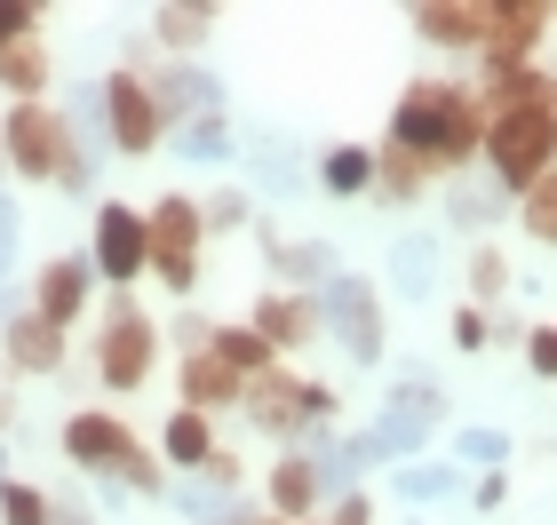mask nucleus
<instances>
[{
    "instance_id": "1",
    "label": "nucleus",
    "mask_w": 557,
    "mask_h": 525,
    "mask_svg": "<svg viewBox=\"0 0 557 525\" xmlns=\"http://www.w3.org/2000/svg\"><path fill=\"white\" fill-rule=\"evenodd\" d=\"M391 143L430 160L438 175H462L470 152H486V104L462 80H414L391 112Z\"/></svg>"
},
{
    "instance_id": "2",
    "label": "nucleus",
    "mask_w": 557,
    "mask_h": 525,
    "mask_svg": "<svg viewBox=\"0 0 557 525\" xmlns=\"http://www.w3.org/2000/svg\"><path fill=\"white\" fill-rule=\"evenodd\" d=\"M549 167H557V80L486 112V175L502 184V199H525Z\"/></svg>"
},
{
    "instance_id": "3",
    "label": "nucleus",
    "mask_w": 557,
    "mask_h": 525,
    "mask_svg": "<svg viewBox=\"0 0 557 525\" xmlns=\"http://www.w3.org/2000/svg\"><path fill=\"white\" fill-rule=\"evenodd\" d=\"M0 152H9L16 175H48V184H64V191H88V160H81V143H72V128L48 104H16L9 112V128H0Z\"/></svg>"
},
{
    "instance_id": "4",
    "label": "nucleus",
    "mask_w": 557,
    "mask_h": 525,
    "mask_svg": "<svg viewBox=\"0 0 557 525\" xmlns=\"http://www.w3.org/2000/svg\"><path fill=\"white\" fill-rule=\"evenodd\" d=\"M319 327L343 342V359L359 366H383V295H374V279H350V271H335V279L319 287Z\"/></svg>"
},
{
    "instance_id": "5",
    "label": "nucleus",
    "mask_w": 557,
    "mask_h": 525,
    "mask_svg": "<svg viewBox=\"0 0 557 525\" xmlns=\"http://www.w3.org/2000/svg\"><path fill=\"white\" fill-rule=\"evenodd\" d=\"M144 239H151V271L168 279V295H191V287H199V239H208V223H199V199L168 191L160 208L144 215Z\"/></svg>"
},
{
    "instance_id": "6",
    "label": "nucleus",
    "mask_w": 557,
    "mask_h": 525,
    "mask_svg": "<svg viewBox=\"0 0 557 525\" xmlns=\"http://www.w3.org/2000/svg\"><path fill=\"white\" fill-rule=\"evenodd\" d=\"M151 350H160V335H151V318L136 303H112L104 335H96V374H104V390H144L151 383Z\"/></svg>"
},
{
    "instance_id": "7",
    "label": "nucleus",
    "mask_w": 557,
    "mask_h": 525,
    "mask_svg": "<svg viewBox=\"0 0 557 525\" xmlns=\"http://www.w3.org/2000/svg\"><path fill=\"white\" fill-rule=\"evenodd\" d=\"M96 96H104V136H112V152H128V160L160 152V136H168V128H160V104H151V80H144V72L120 64Z\"/></svg>"
},
{
    "instance_id": "8",
    "label": "nucleus",
    "mask_w": 557,
    "mask_h": 525,
    "mask_svg": "<svg viewBox=\"0 0 557 525\" xmlns=\"http://www.w3.org/2000/svg\"><path fill=\"white\" fill-rule=\"evenodd\" d=\"M88 263L104 271L112 287L144 279V271H151V239H144V215H136V208H120V199H104V208H96V255H88Z\"/></svg>"
},
{
    "instance_id": "9",
    "label": "nucleus",
    "mask_w": 557,
    "mask_h": 525,
    "mask_svg": "<svg viewBox=\"0 0 557 525\" xmlns=\"http://www.w3.org/2000/svg\"><path fill=\"white\" fill-rule=\"evenodd\" d=\"M549 24H557L549 0H486V64H534Z\"/></svg>"
},
{
    "instance_id": "10",
    "label": "nucleus",
    "mask_w": 557,
    "mask_h": 525,
    "mask_svg": "<svg viewBox=\"0 0 557 525\" xmlns=\"http://www.w3.org/2000/svg\"><path fill=\"white\" fill-rule=\"evenodd\" d=\"M64 454L81 470H96V478H104V470H112V478H128V462L144 454V446L128 438V422H120V414H72L64 422Z\"/></svg>"
},
{
    "instance_id": "11",
    "label": "nucleus",
    "mask_w": 557,
    "mask_h": 525,
    "mask_svg": "<svg viewBox=\"0 0 557 525\" xmlns=\"http://www.w3.org/2000/svg\"><path fill=\"white\" fill-rule=\"evenodd\" d=\"M151 104H160V128L175 136V128H191V120L223 112V80H215V72H199V64H175V72L151 80Z\"/></svg>"
},
{
    "instance_id": "12",
    "label": "nucleus",
    "mask_w": 557,
    "mask_h": 525,
    "mask_svg": "<svg viewBox=\"0 0 557 525\" xmlns=\"http://www.w3.org/2000/svg\"><path fill=\"white\" fill-rule=\"evenodd\" d=\"M407 24L430 48H486V0H422L407 9Z\"/></svg>"
},
{
    "instance_id": "13",
    "label": "nucleus",
    "mask_w": 557,
    "mask_h": 525,
    "mask_svg": "<svg viewBox=\"0 0 557 525\" xmlns=\"http://www.w3.org/2000/svg\"><path fill=\"white\" fill-rule=\"evenodd\" d=\"M88 279H96V263L88 255H57L40 271V287H33V318H48V327H72L88 303Z\"/></svg>"
},
{
    "instance_id": "14",
    "label": "nucleus",
    "mask_w": 557,
    "mask_h": 525,
    "mask_svg": "<svg viewBox=\"0 0 557 525\" xmlns=\"http://www.w3.org/2000/svg\"><path fill=\"white\" fill-rule=\"evenodd\" d=\"M247 327H256L271 350H302L311 335H326V327H319V295H311V287H302V295H263Z\"/></svg>"
},
{
    "instance_id": "15",
    "label": "nucleus",
    "mask_w": 557,
    "mask_h": 525,
    "mask_svg": "<svg viewBox=\"0 0 557 525\" xmlns=\"http://www.w3.org/2000/svg\"><path fill=\"white\" fill-rule=\"evenodd\" d=\"M57 359H64V327H48V318L16 311V318H9V366H16V374H48Z\"/></svg>"
},
{
    "instance_id": "16",
    "label": "nucleus",
    "mask_w": 557,
    "mask_h": 525,
    "mask_svg": "<svg viewBox=\"0 0 557 525\" xmlns=\"http://www.w3.org/2000/svg\"><path fill=\"white\" fill-rule=\"evenodd\" d=\"M184 407L208 414V407H239V374L215 359V350H191L184 359Z\"/></svg>"
},
{
    "instance_id": "17",
    "label": "nucleus",
    "mask_w": 557,
    "mask_h": 525,
    "mask_svg": "<svg viewBox=\"0 0 557 525\" xmlns=\"http://www.w3.org/2000/svg\"><path fill=\"white\" fill-rule=\"evenodd\" d=\"M430 184H438V167H430V160L398 152V143H383V152H374V191H383L391 208H407V199H422Z\"/></svg>"
},
{
    "instance_id": "18",
    "label": "nucleus",
    "mask_w": 557,
    "mask_h": 525,
    "mask_svg": "<svg viewBox=\"0 0 557 525\" xmlns=\"http://www.w3.org/2000/svg\"><path fill=\"white\" fill-rule=\"evenodd\" d=\"M319 502H326V493H319L311 454H278V470H271V510L278 517H311Z\"/></svg>"
},
{
    "instance_id": "19",
    "label": "nucleus",
    "mask_w": 557,
    "mask_h": 525,
    "mask_svg": "<svg viewBox=\"0 0 557 525\" xmlns=\"http://www.w3.org/2000/svg\"><path fill=\"white\" fill-rule=\"evenodd\" d=\"M263 255H271L278 271H287V279H311V295H319V287H326V279L343 271V263H335V247H326V239H295V247H287L278 232H263Z\"/></svg>"
},
{
    "instance_id": "20",
    "label": "nucleus",
    "mask_w": 557,
    "mask_h": 525,
    "mask_svg": "<svg viewBox=\"0 0 557 525\" xmlns=\"http://www.w3.org/2000/svg\"><path fill=\"white\" fill-rule=\"evenodd\" d=\"M446 215H454V232H486V223L502 215V184L494 175H454L446 184Z\"/></svg>"
},
{
    "instance_id": "21",
    "label": "nucleus",
    "mask_w": 557,
    "mask_h": 525,
    "mask_svg": "<svg viewBox=\"0 0 557 525\" xmlns=\"http://www.w3.org/2000/svg\"><path fill=\"white\" fill-rule=\"evenodd\" d=\"M430 279H438V247H430L422 232H407L391 247V287L407 295V303H430Z\"/></svg>"
},
{
    "instance_id": "22",
    "label": "nucleus",
    "mask_w": 557,
    "mask_h": 525,
    "mask_svg": "<svg viewBox=\"0 0 557 525\" xmlns=\"http://www.w3.org/2000/svg\"><path fill=\"white\" fill-rule=\"evenodd\" d=\"M208 350L239 374V383H256V374H271V366H278V350H271L256 327H215V335H208Z\"/></svg>"
},
{
    "instance_id": "23",
    "label": "nucleus",
    "mask_w": 557,
    "mask_h": 525,
    "mask_svg": "<svg viewBox=\"0 0 557 525\" xmlns=\"http://www.w3.org/2000/svg\"><path fill=\"white\" fill-rule=\"evenodd\" d=\"M0 88H9L16 104H40V88H48V48H40V33L16 40V48H0Z\"/></svg>"
},
{
    "instance_id": "24",
    "label": "nucleus",
    "mask_w": 557,
    "mask_h": 525,
    "mask_svg": "<svg viewBox=\"0 0 557 525\" xmlns=\"http://www.w3.org/2000/svg\"><path fill=\"white\" fill-rule=\"evenodd\" d=\"M438 430V422H422V414H407V407H383V422H374V454L383 462H422V438Z\"/></svg>"
},
{
    "instance_id": "25",
    "label": "nucleus",
    "mask_w": 557,
    "mask_h": 525,
    "mask_svg": "<svg viewBox=\"0 0 557 525\" xmlns=\"http://www.w3.org/2000/svg\"><path fill=\"white\" fill-rule=\"evenodd\" d=\"M319 184L335 191V199H359V191H374V152H367V143H326Z\"/></svg>"
},
{
    "instance_id": "26",
    "label": "nucleus",
    "mask_w": 557,
    "mask_h": 525,
    "mask_svg": "<svg viewBox=\"0 0 557 525\" xmlns=\"http://www.w3.org/2000/svg\"><path fill=\"white\" fill-rule=\"evenodd\" d=\"M160 454L175 462V470H199V462H208L215 454V430H208V414H168V430H160Z\"/></svg>"
},
{
    "instance_id": "27",
    "label": "nucleus",
    "mask_w": 557,
    "mask_h": 525,
    "mask_svg": "<svg viewBox=\"0 0 557 525\" xmlns=\"http://www.w3.org/2000/svg\"><path fill=\"white\" fill-rule=\"evenodd\" d=\"M391 493L398 502H446V493H462V470L454 462H398Z\"/></svg>"
},
{
    "instance_id": "28",
    "label": "nucleus",
    "mask_w": 557,
    "mask_h": 525,
    "mask_svg": "<svg viewBox=\"0 0 557 525\" xmlns=\"http://www.w3.org/2000/svg\"><path fill=\"white\" fill-rule=\"evenodd\" d=\"M208 33H215V9H151V40L175 48V57H191Z\"/></svg>"
},
{
    "instance_id": "29",
    "label": "nucleus",
    "mask_w": 557,
    "mask_h": 525,
    "mask_svg": "<svg viewBox=\"0 0 557 525\" xmlns=\"http://www.w3.org/2000/svg\"><path fill=\"white\" fill-rule=\"evenodd\" d=\"M175 152H191V160H232L239 136H232V120H223V112H208V120H191V128H175Z\"/></svg>"
},
{
    "instance_id": "30",
    "label": "nucleus",
    "mask_w": 557,
    "mask_h": 525,
    "mask_svg": "<svg viewBox=\"0 0 557 525\" xmlns=\"http://www.w3.org/2000/svg\"><path fill=\"white\" fill-rule=\"evenodd\" d=\"M518 215H525V239H542V247H557V167L542 175L534 191L518 199Z\"/></svg>"
},
{
    "instance_id": "31",
    "label": "nucleus",
    "mask_w": 557,
    "mask_h": 525,
    "mask_svg": "<svg viewBox=\"0 0 557 525\" xmlns=\"http://www.w3.org/2000/svg\"><path fill=\"white\" fill-rule=\"evenodd\" d=\"M48 517H57V502L40 486H24V478L0 486V525H48Z\"/></svg>"
},
{
    "instance_id": "32",
    "label": "nucleus",
    "mask_w": 557,
    "mask_h": 525,
    "mask_svg": "<svg viewBox=\"0 0 557 525\" xmlns=\"http://www.w3.org/2000/svg\"><path fill=\"white\" fill-rule=\"evenodd\" d=\"M470 295H478V311L510 295V263H502V247H478V255H470Z\"/></svg>"
},
{
    "instance_id": "33",
    "label": "nucleus",
    "mask_w": 557,
    "mask_h": 525,
    "mask_svg": "<svg viewBox=\"0 0 557 525\" xmlns=\"http://www.w3.org/2000/svg\"><path fill=\"white\" fill-rule=\"evenodd\" d=\"M199 223H208V232H247V223H256V199L247 191H215V199H199Z\"/></svg>"
},
{
    "instance_id": "34",
    "label": "nucleus",
    "mask_w": 557,
    "mask_h": 525,
    "mask_svg": "<svg viewBox=\"0 0 557 525\" xmlns=\"http://www.w3.org/2000/svg\"><path fill=\"white\" fill-rule=\"evenodd\" d=\"M454 454L478 462V470H502V462H510V430H486V422H478V430L454 438Z\"/></svg>"
},
{
    "instance_id": "35",
    "label": "nucleus",
    "mask_w": 557,
    "mask_h": 525,
    "mask_svg": "<svg viewBox=\"0 0 557 525\" xmlns=\"http://www.w3.org/2000/svg\"><path fill=\"white\" fill-rule=\"evenodd\" d=\"M391 407H407V414H422V422H446V390L422 383V374H407V383H391Z\"/></svg>"
},
{
    "instance_id": "36",
    "label": "nucleus",
    "mask_w": 557,
    "mask_h": 525,
    "mask_svg": "<svg viewBox=\"0 0 557 525\" xmlns=\"http://www.w3.org/2000/svg\"><path fill=\"white\" fill-rule=\"evenodd\" d=\"M256 184L263 191H295V160H287L278 136H256Z\"/></svg>"
},
{
    "instance_id": "37",
    "label": "nucleus",
    "mask_w": 557,
    "mask_h": 525,
    "mask_svg": "<svg viewBox=\"0 0 557 525\" xmlns=\"http://www.w3.org/2000/svg\"><path fill=\"white\" fill-rule=\"evenodd\" d=\"M33 24H40V9H33V0H0V48L33 40Z\"/></svg>"
},
{
    "instance_id": "38",
    "label": "nucleus",
    "mask_w": 557,
    "mask_h": 525,
    "mask_svg": "<svg viewBox=\"0 0 557 525\" xmlns=\"http://www.w3.org/2000/svg\"><path fill=\"white\" fill-rule=\"evenodd\" d=\"M525 366H534L542 383H557V327H534V335H525Z\"/></svg>"
},
{
    "instance_id": "39",
    "label": "nucleus",
    "mask_w": 557,
    "mask_h": 525,
    "mask_svg": "<svg viewBox=\"0 0 557 525\" xmlns=\"http://www.w3.org/2000/svg\"><path fill=\"white\" fill-rule=\"evenodd\" d=\"M486 335H494V318L478 311V303H470V311H454V350H486Z\"/></svg>"
},
{
    "instance_id": "40",
    "label": "nucleus",
    "mask_w": 557,
    "mask_h": 525,
    "mask_svg": "<svg viewBox=\"0 0 557 525\" xmlns=\"http://www.w3.org/2000/svg\"><path fill=\"white\" fill-rule=\"evenodd\" d=\"M470 502H478V510H502V502H510V478H502V470H486V478L470 486Z\"/></svg>"
},
{
    "instance_id": "41",
    "label": "nucleus",
    "mask_w": 557,
    "mask_h": 525,
    "mask_svg": "<svg viewBox=\"0 0 557 525\" xmlns=\"http://www.w3.org/2000/svg\"><path fill=\"white\" fill-rule=\"evenodd\" d=\"M335 525H374V502H367V493H343V502H335Z\"/></svg>"
},
{
    "instance_id": "42",
    "label": "nucleus",
    "mask_w": 557,
    "mask_h": 525,
    "mask_svg": "<svg viewBox=\"0 0 557 525\" xmlns=\"http://www.w3.org/2000/svg\"><path fill=\"white\" fill-rule=\"evenodd\" d=\"M48 525H88V517H81V510H57V517H48Z\"/></svg>"
},
{
    "instance_id": "43",
    "label": "nucleus",
    "mask_w": 557,
    "mask_h": 525,
    "mask_svg": "<svg viewBox=\"0 0 557 525\" xmlns=\"http://www.w3.org/2000/svg\"><path fill=\"white\" fill-rule=\"evenodd\" d=\"M0 311H9V295H0Z\"/></svg>"
},
{
    "instance_id": "44",
    "label": "nucleus",
    "mask_w": 557,
    "mask_h": 525,
    "mask_svg": "<svg viewBox=\"0 0 557 525\" xmlns=\"http://www.w3.org/2000/svg\"><path fill=\"white\" fill-rule=\"evenodd\" d=\"M549 80H557V72H549Z\"/></svg>"
}]
</instances>
